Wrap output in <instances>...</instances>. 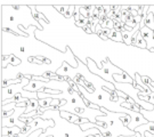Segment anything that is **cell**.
<instances>
[{"instance_id": "5bb4252c", "label": "cell", "mask_w": 154, "mask_h": 137, "mask_svg": "<svg viewBox=\"0 0 154 137\" xmlns=\"http://www.w3.org/2000/svg\"><path fill=\"white\" fill-rule=\"evenodd\" d=\"M89 24V18H86V17H83L82 15H81V18H80V21H78V22H75V25L79 27H85L87 26Z\"/></svg>"}, {"instance_id": "277c9868", "label": "cell", "mask_w": 154, "mask_h": 137, "mask_svg": "<svg viewBox=\"0 0 154 137\" xmlns=\"http://www.w3.org/2000/svg\"><path fill=\"white\" fill-rule=\"evenodd\" d=\"M54 126V120H44L41 119V117H37L34 118V120L29 125V127L32 129L33 132L35 130H39V129H42V130H46L47 128H50V127Z\"/></svg>"}, {"instance_id": "9c48e42d", "label": "cell", "mask_w": 154, "mask_h": 137, "mask_svg": "<svg viewBox=\"0 0 154 137\" xmlns=\"http://www.w3.org/2000/svg\"><path fill=\"white\" fill-rule=\"evenodd\" d=\"M145 26L149 27V30H154V14L149 11L147 13V16L145 18Z\"/></svg>"}, {"instance_id": "4fadbf2b", "label": "cell", "mask_w": 154, "mask_h": 137, "mask_svg": "<svg viewBox=\"0 0 154 137\" xmlns=\"http://www.w3.org/2000/svg\"><path fill=\"white\" fill-rule=\"evenodd\" d=\"M75 7H77V6H69V7H67V9H66V11H65V14H64V17H65V18H71V17L74 15Z\"/></svg>"}, {"instance_id": "d6986e66", "label": "cell", "mask_w": 154, "mask_h": 137, "mask_svg": "<svg viewBox=\"0 0 154 137\" xmlns=\"http://www.w3.org/2000/svg\"><path fill=\"white\" fill-rule=\"evenodd\" d=\"M120 137H143L139 132H135V135H132V136H120Z\"/></svg>"}, {"instance_id": "52a82bcc", "label": "cell", "mask_w": 154, "mask_h": 137, "mask_svg": "<svg viewBox=\"0 0 154 137\" xmlns=\"http://www.w3.org/2000/svg\"><path fill=\"white\" fill-rule=\"evenodd\" d=\"M40 107V105H39V99H30V103H29L28 107H26V111H25V113L24 114H28V113H31L33 111H37V110Z\"/></svg>"}, {"instance_id": "30bf717a", "label": "cell", "mask_w": 154, "mask_h": 137, "mask_svg": "<svg viewBox=\"0 0 154 137\" xmlns=\"http://www.w3.org/2000/svg\"><path fill=\"white\" fill-rule=\"evenodd\" d=\"M136 46H137V47H139V48H147V44H146L145 39L143 38V36H142L140 31H138V32H137V40H136Z\"/></svg>"}, {"instance_id": "e0dca14e", "label": "cell", "mask_w": 154, "mask_h": 137, "mask_svg": "<svg viewBox=\"0 0 154 137\" xmlns=\"http://www.w3.org/2000/svg\"><path fill=\"white\" fill-rule=\"evenodd\" d=\"M73 18H74V21H75V22L80 21V18H81V14H80V6H77V7H75V11H74Z\"/></svg>"}, {"instance_id": "5b68a950", "label": "cell", "mask_w": 154, "mask_h": 137, "mask_svg": "<svg viewBox=\"0 0 154 137\" xmlns=\"http://www.w3.org/2000/svg\"><path fill=\"white\" fill-rule=\"evenodd\" d=\"M113 79L116 81V83H134V79H132L128 73H126V72H123L122 74H113Z\"/></svg>"}, {"instance_id": "ffe728a7", "label": "cell", "mask_w": 154, "mask_h": 137, "mask_svg": "<svg viewBox=\"0 0 154 137\" xmlns=\"http://www.w3.org/2000/svg\"><path fill=\"white\" fill-rule=\"evenodd\" d=\"M149 50H151V51H153V53H154V48H151Z\"/></svg>"}, {"instance_id": "8992f818", "label": "cell", "mask_w": 154, "mask_h": 137, "mask_svg": "<svg viewBox=\"0 0 154 137\" xmlns=\"http://www.w3.org/2000/svg\"><path fill=\"white\" fill-rule=\"evenodd\" d=\"M22 132V129L20 127H9V128H2L1 129V135L13 137L14 135H20Z\"/></svg>"}, {"instance_id": "2e32d148", "label": "cell", "mask_w": 154, "mask_h": 137, "mask_svg": "<svg viewBox=\"0 0 154 137\" xmlns=\"http://www.w3.org/2000/svg\"><path fill=\"white\" fill-rule=\"evenodd\" d=\"M120 121L122 122V125L125 127H128L129 125H130V122H131V118H130V115H128V114H123V117H121L120 118Z\"/></svg>"}, {"instance_id": "7a4b0ae2", "label": "cell", "mask_w": 154, "mask_h": 137, "mask_svg": "<svg viewBox=\"0 0 154 137\" xmlns=\"http://www.w3.org/2000/svg\"><path fill=\"white\" fill-rule=\"evenodd\" d=\"M29 83H30V80H28V79H23L22 82L21 83H16V85H11V86H9V87H7V88H4L2 89V102L4 101H6V97L9 99V97L11 98H13L16 94H22L23 93V87L25 86H28Z\"/></svg>"}, {"instance_id": "9a60e30c", "label": "cell", "mask_w": 154, "mask_h": 137, "mask_svg": "<svg viewBox=\"0 0 154 137\" xmlns=\"http://www.w3.org/2000/svg\"><path fill=\"white\" fill-rule=\"evenodd\" d=\"M8 64L16 66V65H18V64H21V60H20V58H17L15 55H9V61H8Z\"/></svg>"}, {"instance_id": "8fae6325", "label": "cell", "mask_w": 154, "mask_h": 137, "mask_svg": "<svg viewBox=\"0 0 154 137\" xmlns=\"http://www.w3.org/2000/svg\"><path fill=\"white\" fill-rule=\"evenodd\" d=\"M140 113L143 114V117L149 121V122H154V111H146V110L142 109Z\"/></svg>"}, {"instance_id": "ac0fdd59", "label": "cell", "mask_w": 154, "mask_h": 137, "mask_svg": "<svg viewBox=\"0 0 154 137\" xmlns=\"http://www.w3.org/2000/svg\"><path fill=\"white\" fill-rule=\"evenodd\" d=\"M67 7H69V6H55V8H57V11H60L62 15H64V14H65Z\"/></svg>"}, {"instance_id": "7c38bea8", "label": "cell", "mask_w": 154, "mask_h": 137, "mask_svg": "<svg viewBox=\"0 0 154 137\" xmlns=\"http://www.w3.org/2000/svg\"><path fill=\"white\" fill-rule=\"evenodd\" d=\"M51 102H53V98H44V99H39V105L41 106V107H49L50 105H51Z\"/></svg>"}, {"instance_id": "3957f363", "label": "cell", "mask_w": 154, "mask_h": 137, "mask_svg": "<svg viewBox=\"0 0 154 137\" xmlns=\"http://www.w3.org/2000/svg\"><path fill=\"white\" fill-rule=\"evenodd\" d=\"M126 114L130 115V118H131V122H130V125L128 126V128L132 130V132H135V129L138 128L139 126H143V125H146V123H149V121L146 120L145 118L143 117L142 113H138V112H134L131 110H128V109H125L123 111Z\"/></svg>"}, {"instance_id": "6da1fadb", "label": "cell", "mask_w": 154, "mask_h": 137, "mask_svg": "<svg viewBox=\"0 0 154 137\" xmlns=\"http://www.w3.org/2000/svg\"><path fill=\"white\" fill-rule=\"evenodd\" d=\"M26 111V107H16L14 114L6 118V119H1V127L2 128H9V127H20L21 129H24L26 125L22 122L21 120H18V118H21Z\"/></svg>"}, {"instance_id": "ba28073f", "label": "cell", "mask_w": 154, "mask_h": 137, "mask_svg": "<svg viewBox=\"0 0 154 137\" xmlns=\"http://www.w3.org/2000/svg\"><path fill=\"white\" fill-rule=\"evenodd\" d=\"M109 39L113 40V41H118V42H123V37H122V33L119 32V31H116L114 29L111 30L110 36H109Z\"/></svg>"}]
</instances>
